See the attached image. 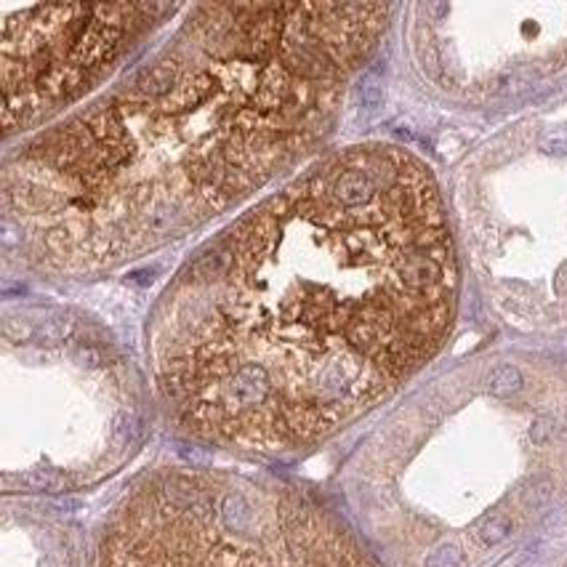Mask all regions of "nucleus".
Here are the masks:
<instances>
[{
  "label": "nucleus",
  "instance_id": "1a4fd4ad",
  "mask_svg": "<svg viewBox=\"0 0 567 567\" xmlns=\"http://www.w3.org/2000/svg\"><path fill=\"white\" fill-rule=\"evenodd\" d=\"M551 434H554V421L551 418H535L533 426H530V437H533L535 445H544Z\"/></svg>",
  "mask_w": 567,
  "mask_h": 567
},
{
  "label": "nucleus",
  "instance_id": "f03ea898",
  "mask_svg": "<svg viewBox=\"0 0 567 567\" xmlns=\"http://www.w3.org/2000/svg\"><path fill=\"white\" fill-rule=\"evenodd\" d=\"M381 3H216L120 91L6 173L59 266L118 261L261 186L314 144L386 27Z\"/></svg>",
  "mask_w": 567,
  "mask_h": 567
},
{
  "label": "nucleus",
  "instance_id": "6e6552de",
  "mask_svg": "<svg viewBox=\"0 0 567 567\" xmlns=\"http://www.w3.org/2000/svg\"><path fill=\"white\" fill-rule=\"evenodd\" d=\"M541 149L551 155H567V128H551L541 136Z\"/></svg>",
  "mask_w": 567,
  "mask_h": 567
},
{
  "label": "nucleus",
  "instance_id": "39448f33",
  "mask_svg": "<svg viewBox=\"0 0 567 567\" xmlns=\"http://www.w3.org/2000/svg\"><path fill=\"white\" fill-rule=\"evenodd\" d=\"M509 533H511V517L504 514V511H490L487 517L480 520V525L474 530V535H477V541H480L482 546L501 544Z\"/></svg>",
  "mask_w": 567,
  "mask_h": 567
},
{
  "label": "nucleus",
  "instance_id": "20e7f679",
  "mask_svg": "<svg viewBox=\"0 0 567 567\" xmlns=\"http://www.w3.org/2000/svg\"><path fill=\"white\" fill-rule=\"evenodd\" d=\"M485 386L493 397H511L522 389V373L514 365H498L487 373Z\"/></svg>",
  "mask_w": 567,
  "mask_h": 567
},
{
  "label": "nucleus",
  "instance_id": "423d86ee",
  "mask_svg": "<svg viewBox=\"0 0 567 567\" xmlns=\"http://www.w3.org/2000/svg\"><path fill=\"white\" fill-rule=\"evenodd\" d=\"M464 565V551L458 544H440L429 557L424 567H461Z\"/></svg>",
  "mask_w": 567,
  "mask_h": 567
},
{
  "label": "nucleus",
  "instance_id": "f257e3e1",
  "mask_svg": "<svg viewBox=\"0 0 567 567\" xmlns=\"http://www.w3.org/2000/svg\"><path fill=\"white\" fill-rule=\"evenodd\" d=\"M458 266L429 168L352 147L245 213L162 293L152 346L200 431L306 442L440 349Z\"/></svg>",
  "mask_w": 567,
  "mask_h": 567
},
{
  "label": "nucleus",
  "instance_id": "7ed1b4c3",
  "mask_svg": "<svg viewBox=\"0 0 567 567\" xmlns=\"http://www.w3.org/2000/svg\"><path fill=\"white\" fill-rule=\"evenodd\" d=\"M162 11L149 3L38 6L3 30V125L11 133L72 102Z\"/></svg>",
  "mask_w": 567,
  "mask_h": 567
},
{
  "label": "nucleus",
  "instance_id": "0eeeda50",
  "mask_svg": "<svg viewBox=\"0 0 567 567\" xmlns=\"http://www.w3.org/2000/svg\"><path fill=\"white\" fill-rule=\"evenodd\" d=\"M360 96L367 107H378L384 102V88H381V81L376 78V72H367L363 78V85H360Z\"/></svg>",
  "mask_w": 567,
  "mask_h": 567
}]
</instances>
